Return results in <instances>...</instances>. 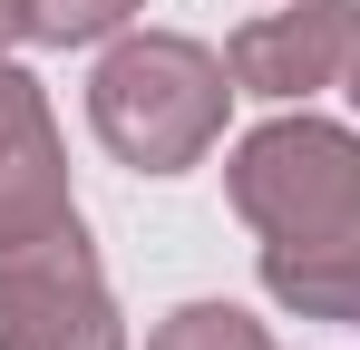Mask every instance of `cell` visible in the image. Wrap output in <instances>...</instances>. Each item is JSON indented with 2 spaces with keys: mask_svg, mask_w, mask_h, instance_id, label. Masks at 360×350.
Wrapping results in <instances>:
<instances>
[{
  "mask_svg": "<svg viewBox=\"0 0 360 350\" xmlns=\"http://www.w3.org/2000/svg\"><path fill=\"white\" fill-rule=\"evenodd\" d=\"M20 10H30V39L39 49H98V39H117L146 0H20Z\"/></svg>",
  "mask_w": 360,
  "mask_h": 350,
  "instance_id": "cell-7",
  "label": "cell"
},
{
  "mask_svg": "<svg viewBox=\"0 0 360 350\" xmlns=\"http://www.w3.org/2000/svg\"><path fill=\"white\" fill-rule=\"evenodd\" d=\"M243 98H273V108H311L321 88H351L360 68V0H283V10H253L234 39H224Z\"/></svg>",
  "mask_w": 360,
  "mask_h": 350,
  "instance_id": "cell-4",
  "label": "cell"
},
{
  "mask_svg": "<svg viewBox=\"0 0 360 350\" xmlns=\"http://www.w3.org/2000/svg\"><path fill=\"white\" fill-rule=\"evenodd\" d=\"M351 98H360V68H351Z\"/></svg>",
  "mask_w": 360,
  "mask_h": 350,
  "instance_id": "cell-9",
  "label": "cell"
},
{
  "mask_svg": "<svg viewBox=\"0 0 360 350\" xmlns=\"http://www.w3.org/2000/svg\"><path fill=\"white\" fill-rule=\"evenodd\" d=\"M224 195L263 233V292L292 321L360 331V127H331L311 108L263 117L224 156Z\"/></svg>",
  "mask_w": 360,
  "mask_h": 350,
  "instance_id": "cell-1",
  "label": "cell"
},
{
  "mask_svg": "<svg viewBox=\"0 0 360 350\" xmlns=\"http://www.w3.org/2000/svg\"><path fill=\"white\" fill-rule=\"evenodd\" d=\"M146 350H273V331H263L243 302H176V311L146 331Z\"/></svg>",
  "mask_w": 360,
  "mask_h": 350,
  "instance_id": "cell-6",
  "label": "cell"
},
{
  "mask_svg": "<svg viewBox=\"0 0 360 350\" xmlns=\"http://www.w3.org/2000/svg\"><path fill=\"white\" fill-rule=\"evenodd\" d=\"M0 350H127L108 263L78 214L59 233L0 243Z\"/></svg>",
  "mask_w": 360,
  "mask_h": 350,
  "instance_id": "cell-3",
  "label": "cell"
},
{
  "mask_svg": "<svg viewBox=\"0 0 360 350\" xmlns=\"http://www.w3.org/2000/svg\"><path fill=\"white\" fill-rule=\"evenodd\" d=\"M20 39H30V10H20V0H0V58L20 49Z\"/></svg>",
  "mask_w": 360,
  "mask_h": 350,
  "instance_id": "cell-8",
  "label": "cell"
},
{
  "mask_svg": "<svg viewBox=\"0 0 360 350\" xmlns=\"http://www.w3.org/2000/svg\"><path fill=\"white\" fill-rule=\"evenodd\" d=\"M234 68L185 30H117L88 68V127L127 175H185L224 146Z\"/></svg>",
  "mask_w": 360,
  "mask_h": 350,
  "instance_id": "cell-2",
  "label": "cell"
},
{
  "mask_svg": "<svg viewBox=\"0 0 360 350\" xmlns=\"http://www.w3.org/2000/svg\"><path fill=\"white\" fill-rule=\"evenodd\" d=\"M68 214H78V195H68V146L49 117V88L0 58V243L59 233Z\"/></svg>",
  "mask_w": 360,
  "mask_h": 350,
  "instance_id": "cell-5",
  "label": "cell"
}]
</instances>
